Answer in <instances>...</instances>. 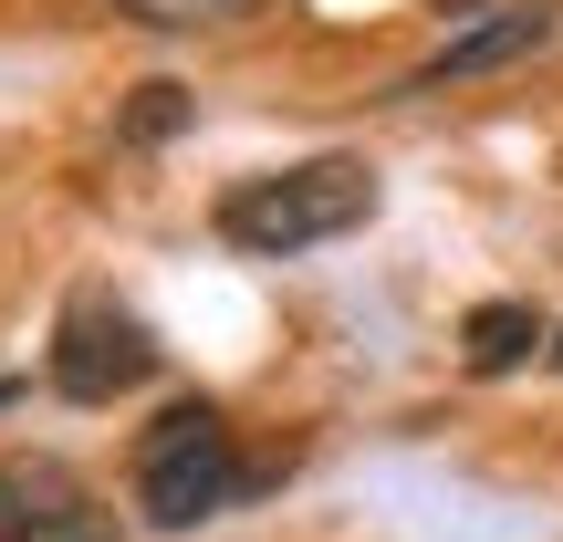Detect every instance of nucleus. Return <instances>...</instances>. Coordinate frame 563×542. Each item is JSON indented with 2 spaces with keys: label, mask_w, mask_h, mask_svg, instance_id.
<instances>
[{
  "label": "nucleus",
  "mask_w": 563,
  "mask_h": 542,
  "mask_svg": "<svg viewBox=\"0 0 563 542\" xmlns=\"http://www.w3.org/2000/svg\"><path fill=\"white\" fill-rule=\"evenodd\" d=\"M365 220H376V167L365 157H302V167H272V178H241L220 199V241L262 251V262L344 241V230H365Z\"/></svg>",
  "instance_id": "f257e3e1"
},
{
  "label": "nucleus",
  "mask_w": 563,
  "mask_h": 542,
  "mask_svg": "<svg viewBox=\"0 0 563 542\" xmlns=\"http://www.w3.org/2000/svg\"><path fill=\"white\" fill-rule=\"evenodd\" d=\"M272 469H241V449H230V418L209 397H178L157 428L136 439V511L157 532H199L220 522L241 490H262Z\"/></svg>",
  "instance_id": "f03ea898"
},
{
  "label": "nucleus",
  "mask_w": 563,
  "mask_h": 542,
  "mask_svg": "<svg viewBox=\"0 0 563 542\" xmlns=\"http://www.w3.org/2000/svg\"><path fill=\"white\" fill-rule=\"evenodd\" d=\"M42 376H53V397H74V407H115V397H136V386L157 376V334H146L125 302L74 292V302H63V323H53Z\"/></svg>",
  "instance_id": "7ed1b4c3"
},
{
  "label": "nucleus",
  "mask_w": 563,
  "mask_h": 542,
  "mask_svg": "<svg viewBox=\"0 0 563 542\" xmlns=\"http://www.w3.org/2000/svg\"><path fill=\"white\" fill-rule=\"evenodd\" d=\"M563 53V0H490L470 11V32H449L418 74H397V104L418 95H449V84H481V74H522V63H553Z\"/></svg>",
  "instance_id": "20e7f679"
},
{
  "label": "nucleus",
  "mask_w": 563,
  "mask_h": 542,
  "mask_svg": "<svg viewBox=\"0 0 563 542\" xmlns=\"http://www.w3.org/2000/svg\"><path fill=\"white\" fill-rule=\"evenodd\" d=\"M532 344H553L532 302H470V323H460V365L470 376H511V365H532Z\"/></svg>",
  "instance_id": "39448f33"
},
{
  "label": "nucleus",
  "mask_w": 563,
  "mask_h": 542,
  "mask_svg": "<svg viewBox=\"0 0 563 542\" xmlns=\"http://www.w3.org/2000/svg\"><path fill=\"white\" fill-rule=\"evenodd\" d=\"M63 511H84V501H74V480H63L53 460H11L0 469V542L32 532V522H63Z\"/></svg>",
  "instance_id": "423d86ee"
},
{
  "label": "nucleus",
  "mask_w": 563,
  "mask_h": 542,
  "mask_svg": "<svg viewBox=\"0 0 563 542\" xmlns=\"http://www.w3.org/2000/svg\"><path fill=\"white\" fill-rule=\"evenodd\" d=\"M188 115H199V95H188V84H136V104H125V146H167Z\"/></svg>",
  "instance_id": "0eeeda50"
},
{
  "label": "nucleus",
  "mask_w": 563,
  "mask_h": 542,
  "mask_svg": "<svg viewBox=\"0 0 563 542\" xmlns=\"http://www.w3.org/2000/svg\"><path fill=\"white\" fill-rule=\"evenodd\" d=\"M125 21H146V32H209V21H251L262 0H115Z\"/></svg>",
  "instance_id": "6e6552de"
},
{
  "label": "nucleus",
  "mask_w": 563,
  "mask_h": 542,
  "mask_svg": "<svg viewBox=\"0 0 563 542\" xmlns=\"http://www.w3.org/2000/svg\"><path fill=\"white\" fill-rule=\"evenodd\" d=\"M11 542H125L104 511H63V522H32V532H11Z\"/></svg>",
  "instance_id": "1a4fd4ad"
},
{
  "label": "nucleus",
  "mask_w": 563,
  "mask_h": 542,
  "mask_svg": "<svg viewBox=\"0 0 563 542\" xmlns=\"http://www.w3.org/2000/svg\"><path fill=\"white\" fill-rule=\"evenodd\" d=\"M553 365H563V334H553Z\"/></svg>",
  "instance_id": "9d476101"
}]
</instances>
